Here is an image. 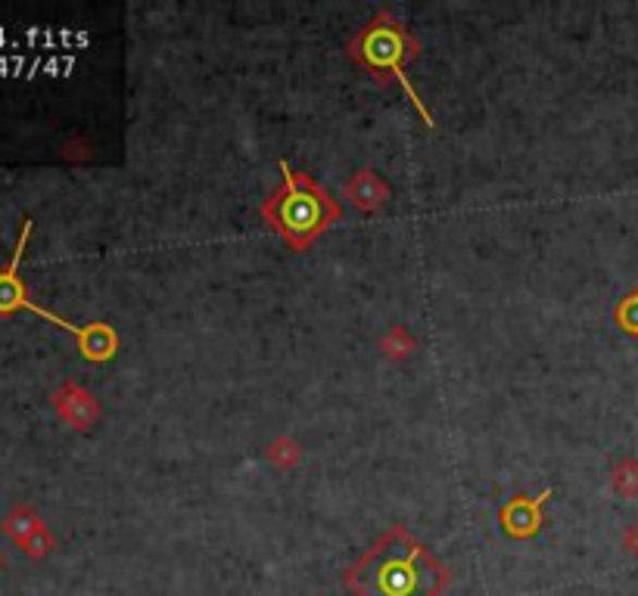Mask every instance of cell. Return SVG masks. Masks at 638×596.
I'll return each instance as SVG.
<instances>
[{
	"instance_id": "1",
	"label": "cell",
	"mask_w": 638,
	"mask_h": 596,
	"mask_svg": "<svg viewBox=\"0 0 638 596\" xmlns=\"http://www.w3.org/2000/svg\"><path fill=\"white\" fill-rule=\"evenodd\" d=\"M353 596H442L449 569L405 525L383 532L343 572Z\"/></svg>"
},
{
	"instance_id": "2",
	"label": "cell",
	"mask_w": 638,
	"mask_h": 596,
	"mask_svg": "<svg viewBox=\"0 0 638 596\" xmlns=\"http://www.w3.org/2000/svg\"><path fill=\"white\" fill-rule=\"evenodd\" d=\"M281 187L265 196L262 221L290 249L306 252L343 218V206L306 171H293L281 162Z\"/></svg>"
},
{
	"instance_id": "3",
	"label": "cell",
	"mask_w": 638,
	"mask_h": 596,
	"mask_svg": "<svg viewBox=\"0 0 638 596\" xmlns=\"http://www.w3.org/2000/svg\"><path fill=\"white\" fill-rule=\"evenodd\" d=\"M346 53L375 82L402 87V94L408 97V103L418 109L424 125L427 128H437V122H433L427 103L420 100L415 85L408 82V65L420 57V41L408 32V25L398 20L396 13L380 10L375 20L365 22L353 38H349V44H346Z\"/></svg>"
},
{
	"instance_id": "4",
	"label": "cell",
	"mask_w": 638,
	"mask_h": 596,
	"mask_svg": "<svg viewBox=\"0 0 638 596\" xmlns=\"http://www.w3.org/2000/svg\"><path fill=\"white\" fill-rule=\"evenodd\" d=\"M35 231V221L32 218H25L23 221V231H20V239H16V249H13V258H10V264L7 268H0V318H10L13 311H32L35 318L47 320V323H53V326H60V330H66L69 336H75L78 342V351H82V358L90 363H107L115 358V351H119V333L112 330L110 323H72V320L60 318V314H53V311H47L41 308L38 301H32V293H28V286L20 277V264H23L25 256V246H28V236Z\"/></svg>"
},
{
	"instance_id": "5",
	"label": "cell",
	"mask_w": 638,
	"mask_h": 596,
	"mask_svg": "<svg viewBox=\"0 0 638 596\" xmlns=\"http://www.w3.org/2000/svg\"><path fill=\"white\" fill-rule=\"evenodd\" d=\"M554 494L551 488H545L542 494H536V497H511L502 504V510H499V525H502V532L511 537V541H529V537H536V534L542 532V525H545V504H549V497Z\"/></svg>"
},
{
	"instance_id": "6",
	"label": "cell",
	"mask_w": 638,
	"mask_h": 596,
	"mask_svg": "<svg viewBox=\"0 0 638 596\" xmlns=\"http://www.w3.org/2000/svg\"><path fill=\"white\" fill-rule=\"evenodd\" d=\"M343 196H346V199H349V206L358 209L361 214H375L387 206V199H390V187H387V181H383L375 169H361V171H355L353 177L346 181Z\"/></svg>"
},
{
	"instance_id": "7",
	"label": "cell",
	"mask_w": 638,
	"mask_h": 596,
	"mask_svg": "<svg viewBox=\"0 0 638 596\" xmlns=\"http://www.w3.org/2000/svg\"><path fill=\"white\" fill-rule=\"evenodd\" d=\"M57 410L75 429H88L100 420L97 398L90 392H85V388H78V385H66L63 392H57Z\"/></svg>"
},
{
	"instance_id": "8",
	"label": "cell",
	"mask_w": 638,
	"mask_h": 596,
	"mask_svg": "<svg viewBox=\"0 0 638 596\" xmlns=\"http://www.w3.org/2000/svg\"><path fill=\"white\" fill-rule=\"evenodd\" d=\"M611 488L626 500H636L638 497V460L636 457H623L611 472Z\"/></svg>"
},
{
	"instance_id": "9",
	"label": "cell",
	"mask_w": 638,
	"mask_h": 596,
	"mask_svg": "<svg viewBox=\"0 0 638 596\" xmlns=\"http://www.w3.org/2000/svg\"><path fill=\"white\" fill-rule=\"evenodd\" d=\"M380 348H383V355H387L390 361H405V358H412V355H415L418 342H415V336L408 333V326H393V330L383 336Z\"/></svg>"
},
{
	"instance_id": "10",
	"label": "cell",
	"mask_w": 638,
	"mask_h": 596,
	"mask_svg": "<svg viewBox=\"0 0 638 596\" xmlns=\"http://www.w3.org/2000/svg\"><path fill=\"white\" fill-rule=\"evenodd\" d=\"M614 323L626 333V336H633L638 339V283L636 289L629 293L626 298H619L614 308Z\"/></svg>"
},
{
	"instance_id": "11",
	"label": "cell",
	"mask_w": 638,
	"mask_h": 596,
	"mask_svg": "<svg viewBox=\"0 0 638 596\" xmlns=\"http://www.w3.org/2000/svg\"><path fill=\"white\" fill-rule=\"evenodd\" d=\"M299 457H303L299 442H296V438H290V435H281V438H274V442L268 445V460H271L274 467L293 469L296 463H299Z\"/></svg>"
},
{
	"instance_id": "12",
	"label": "cell",
	"mask_w": 638,
	"mask_h": 596,
	"mask_svg": "<svg viewBox=\"0 0 638 596\" xmlns=\"http://www.w3.org/2000/svg\"><path fill=\"white\" fill-rule=\"evenodd\" d=\"M623 547H626V554L629 556H638V522L623 529Z\"/></svg>"
}]
</instances>
